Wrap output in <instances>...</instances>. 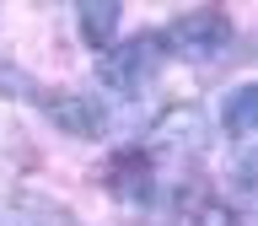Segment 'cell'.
Wrapping results in <instances>:
<instances>
[{
	"instance_id": "cell-1",
	"label": "cell",
	"mask_w": 258,
	"mask_h": 226,
	"mask_svg": "<svg viewBox=\"0 0 258 226\" xmlns=\"http://www.w3.org/2000/svg\"><path fill=\"white\" fill-rule=\"evenodd\" d=\"M161 48H172L177 60H194V65H210L231 48V16L215 11V6H199V11H183L172 16V27L161 32Z\"/></svg>"
},
{
	"instance_id": "cell-2",
	"label": "cell",
	"mask_w": 258,
	"mask_h": 226,
	"mask_svg": "<svg viewBox=\"0 0 258 226\" xmlns=\"http://www.w3.org/2000/svg\"><path fill=\"white\" fill-rule=\"evenodd\" d=\"M161 54H167V48H161V32H135L129 43H118V48L108 54V60H102V81H108L113 92L135 97V92L145 86V81L156 76Z\"/></svg>"
},
{
	"instance_id": "cell-3",
	"label": "cell",
	"mask_w": 258,
	"mask_h": 226,
	"mask_svg": "<svg viewBox=\"0 0 258 226\" xmlns=\"http://www.w3.org/2000/svg\"><path fill=\"white\" fill-rule=\"evenodd\" d=\"M43 113H48V124H54V129L76 135V140H97V135L108 129L102 102L86 97V92H54V97H43Z\"/></svg>"
},
{
	"instance_id": "cell-4",
	"label": "cell",
	"mask_w": 258,
	"mask_h": 226,
	"mask_svg": "<svg viewBox=\"0 0 258 226\" xmlns=\"http://www.w3.org/2000/svg\"><path fill=\"white\" fill-rule=\"evenodd\" d=\"M156 145L161 151H183V156H199L210 145V119L205 108H194V102H177L156 119Z\"/></svg>"
},
{
	"instance_id": "cell-5",
	"label": "cell",
	"mask_w": 258,
	"mask_h": 226,
	"mask_svg": "<svg viewBox=\"0 0 258 226\" xmlns=\"http://www.w3.org/2000/svg\"><path fill=\"white\" fill-rule=\"evenodd\" d=\"M108 189H113V199L140 205L145 194H151V161H145V151H118L108 161Z\"/></svg>"
},
{
	"instance_id": "cell-6",
	"label": "cell",
	"mask_w": 258,
	"mask_h": 226,
	"mask_svg": "<svg viewBox=\"0 0 258 226\" xmlns=\"http://www.w3.org/2000/svg\"><path fill=\"white\" fill-rule=\"evenodd\" d=\"M253 113H258V86H237V92L221 102V129L237 145H247V135H253Z\"/></svg>"
},
{
	"instance_id": "cell-7",
	"label": "cell",
	"mask_w": 258,
	"mask_h": 226,
	"mask_svg": "<svg viewBox=\"0 0 258 226\" xmlns=\"http://www.w3.org/2000/svg\"><path fill=\"white\" fill-rule=\"evenodd\" d=\"M118 16L124 11H118L113 0H86V6H81V38L92 48H108L113 32H118Z\"/></svg>"
},
{
	"instance_id": "cell-8",
	"label": "cell",
	"mask_w": 258,
	"mask_h": 226,
	"mask_svg": "<svg viewBox=\"0 0 258 226\" xmlns=\"http://www.w3.org/2000/svg\"><path fill=\"white\" fill-rule=\"evenodd\" d=\"M0 97H38L32 92V76L11 60H0Z\"/></svg>"
},
{
	"instance_id": "cell-9",
	"label": "cell",
	"mask_w": 258,
	"mask_h": 226,
	"mask_svg": "<svg viewBox=\"0 0 258 226\" xmlns=\"http://www.w3.org/2000/svg\"><path fill=\"white\" fill-rule=\"evenodd\" d=\"M22 210H27V226H76L59 205H48V199H22Z\"/></svg>"
},
{
	"instance_id": "cell-10",
	"label": "cell",
	"mask_w": 258,
	"mask_h": 226,
	"mask_svg": "<svg viewBox=\"0 0 258 226\" xmlns=\"http://www.w3.org/2000/svg\"><path fill=\"white\" fill-rule=\"evenodd\" d=\"M194 226H242V215L231 205H221V199H210V205L194 210Z\"/></svg>"
}]
</instances>
